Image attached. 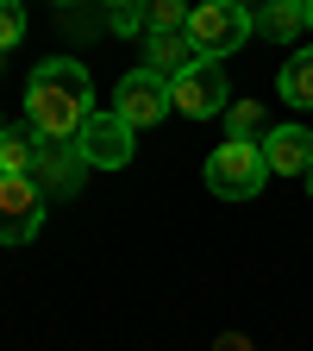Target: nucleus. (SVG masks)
<instances>
[{
    "mask_svg": "<svg viewBox=\"0 0 313 351\" xmlns=\"http://www.w3.org/2000/svg\"><path fill=\"white\" fill-rule=\"evenodd\" d=\"M25 119L44 145H75L95 119V82L75 57H44L25 82Z\"/></svg>",
    "mask_w": 313,
    "mask_h": 351,
    "instance_id": "f257e3e1",
    "label": "nucleus"
},
{
    "mask_svg": "<svg viewBox=\"0 0 313 351\" xmlns=\"http://www.w3.org/2000/svg\"><path fill=\"white\" fill-rule=\"evenodd\" d=\"M207 189L219 201H251L263 182H270V157H263L257 138H226V145H213L207 151Z\"/></svg>",
    "mask_w": 313,
    "mask_h": 351,
    "instance_id": "f03ea898",
    "label": "nucleus"
},
{
    "mask_svg": "<svg viewBox=\"0 0 313 351\" xmlns=\"http://www.w3.org/2000/svg\"><path fill=\"white\" fill-rule=\"evenodd\" d=\"M188 38L201 44V57H207V63H226L232 51H245V38H251V13L232 7V0H195V7H188Z\"/></svg>",
    "mask_w": 313,
    "mask_h": 351,
    "instance_id": "7ed1b4c3",
    "label": "nucleus"
},
{
    "mask_svg": "<svg viewBox=\"0 0 313 351\" xmlns=\"http://www.w3.org/2000/svg\"><path fill=\"white\" fill-rule=\"evenodd\" d=\"M169 82L157 75V69H125L119 75V88H113V113L138 132V125H163L169 119Z\"/></svg>",
    "mask_w": 313,
    "mask_h": 351,
    "instance_id": "20e7f679",
    "label": "nucleus"
},
{
    "mask_svg": "<svg viewBox=\"0 0 313 351\" xmlns=\"http://www.w3.org/2000/svg\"><path fill=\"white\" fill-rule=\"evenodd\" d=\"M169 101L182 119H213L232 107V88H226V63H195L188 75L169 82Z\"/></svg>",
    "mask_w": 313,
    "mask_h": 351,
    "instance_id": "39448f33",
    "label": "nucleus"
},
{
    "mask_svg": "<svg viewBox=\"0 0 313 351\" xmlns=\"http://www.w3.org/2000/svg\"><path fill=\"white\" fill-rule=\"evenodd\" d=\"M44 226V189L32 176H0V245H25Z\"/></svg>",
    "mask_w": 313,
    "mask_h": 351,
    "instance_id": "423d86ee",
    "label": "nucleus"
},
{
    "mask_svg": "<svg viewBox=\"0 0 313 351\" xmlns=\"http://www.w3.org/2000/svg\"><path fill=\"white\" fill-rule=\"evenodd\" d=\"M75 151H82V163H88V169H125V163H132V125L107 107V113H95V119L82 125Z\"/></svg>",
    "mask_w": 313,
    "mask_h": 351,
    "instance_id": "0eeeda50",
    "label": "nucleus"
},
{
    "mask_svg": "<svg viewBox=\"0 0 313 351\" xmlns=\"http://www.w3.org/2000/svg\"><path fill=\"white\" fill-rule=\"evenodd\" d=\"M257 145L270 157V176H307L313 169V132L307 125H270Z\"/></svg>",
    "mask_w": 313,
    "mask_h": 351,
    "instance_id": "6e6552de",
    "label": "nucleus"
},
{
    "mask_svg": "<svg viewBox=\"0 0 313 351\" xmlns=\"http://www.w3.org/2000/svg\"><path fill=\"white\" fill-rule=\"evenodd\" d=\"M195 63H207V57H201V44H195L188 32H151V38H145V69H157L163 82L188 75Z\"/></svg>",
    "mask_w": 313,
    "mask_h": 351,
    "instance_id": "1a4fd4ad",
    "label": "nucleus"
},
{
    "mask_svg": "<svg viewBox=\"0 0 313 351\" xmlns=\"http://www.w3.org/2000/svg\"><path fill=\"white\" fill-rule=\"evenodd\" d=\"M251 32L276 38V44H295L307 32V0H263V7L251 13Z\"/></svg>",
    "mask_w": 313,
    "mask_h": 351,
    "instance_id": "9d476101",
    "label": "nucleus"
},
{
    "mask_svg": "<svg viewBox=\"0 0 313 351\" xmlns=\"http://www.w3.org/2000/svg\"><path fill=\"white\" fill-rule=\"evenodd\" d=\"M44 157V138L25 125H7V138H0V176H32Z\"/></svg>",
    "mask_w": 313,
    "mask_h": 351,
    "instance_id": "9b49d317",
    "label": "nucleus"
},
{
    "mask_svg": "<svg viewBox=\"0 0 313 351\" xmlns=\"http://www.w3.org/2000/svg\"><path fill=\"white\" fill-rule=\"evenodd\" d=\"M276 88H282V101H288V107L313 113V51H288V63H282Z\"/></svg>",
    "mask_w": 313,
    "mask_h": 351,
    "instance_id": "f8f14e48",
    "label": "nucleus"
},
{
    "mask_svg": "<svg viewBox=\"0 0 313 351\" xmlns=\"http://www.w3.org/2000/svg\"><path fill=\"white\" fill-rule=\"evenodd\" d=\"M188 7L195 0H145V38L151 32H188Z\"/></svg>",
    "mask_w": 313,
    "mask_h": 351,
    "instance_id": "ddd939ff",
    "label": "nucleus"
},
{
    "mask_svg": "<svg viewBox=\"0 0 313 351\" xmlns=\"http://www.w3.org/2000/svg\"><path fill=\"white\" fill-rule=\"evenodd\" d=\"M257 125H263V107L257 101H232L226 107V138H257Z\"/></svg>",
    "mask_w": 313,
    "mask_h": 351,
    "instance_id": "4468645a",
    "label": "nucleus"
},
{
    "mask_svg": "<svg viewBox=\"0 0 313 351\" xmlns=\"http://www.w3.org/2000/svg\"><path fill=\"white\" fill-rule=\"evenodd\" d=\"M25 44V0H0V51Z\"/></svg>",
    "mask_w": 313,
    "mask_h": 351,
    "instance_id": "2eb2a0df",
    "label": "nucleus"
},
{
    "mask_svg": "<svg viewBox=\"0 0 313 351\" xmlns=\"http://www.w3.org/2000/svg\"><path fill=\"white\" fill-rule=\"evenodd\" d=\"M113 32H145V0H138V7H119L113 13Z\"/></svg>",
    "mask_w": 313,
    "mask_h": 351,
    "instance_id": "dca6fc26",
    "label": "nucleus"
},
{
    "mask_svg": "<svg viewBox=\"0 0 313 351\" xmlns=\"http://www.w3.org/2000/svg\"><path fill=\"white\" fill-rule=\"evenodd\" d=\"M213 351H251V345H245V339H238V332H232V339H219V345H213Z\"/></svg>",
    "mask_w": 313,
    "mask_h": 351,
    "instance_id": "f3484780",
    "label": "nucleus"
},
{
    "mask_svg": "<svg viewBox=\"0 0 313 351\" xmlns=\"http://www.w3.org/2000/svg\"><path fill=\"white\" fill-rule=\"evenodd\" d=\"M232 7H245V13H257V7H263V0H232Z\"/></svg>",
    "mask_w": 313,
    "mask_h": 351,
    "instance_id": "a211bd4d",
    "label": "nucleus"
},
{
    "mask_svg": "<svg viewBox=\"0 0 313 351\" xmlns=\"http://www.w3.org/2000/svg\"><path fill=\"white\" fill-rule=\"evenodd\" d=\"M107 7H113V13H119V7H138V0H107Z\"/></svg>",
    "mask_w": 313,
    "mask_h": 351,
    "instance_id": "6ab92c4d",
    "label": "nucleus"
},
{
    "mask_svg": "<svg viewBox=\"0 0 313 351\" xmlns=\"http://www.w3.org/2000/svg\"><path fill=\"white\" fill-rule=\"evenodd\" d=\"M307 32H313V0H307Z\"/></svg>",
    "mask_w": 313,
    "mask_h": 351,
    "instance_id": "aec40b11",
    "label": "nucleus"
},
{
    "mask_svg": "<svg viewBox=\"0 0 313 351\" xmlns=\"http://www.w3.org/2000/svg\"><path fill=\"white\" fill-rule=\"evenodd\" d=\"M307 195H313V169H307Z\"/></svg>",
    "mask_w": 313,
    "mask_h": 351,
    "instance_id": "412c9836",
    "label": "nucleus"
},
{
    "mask_svg": "<svg viewBox=\"0 0 313 351\" xmlns=\"http://www.w3.org/2000/svg\"><path fill=\"white\" fill-rule=\"evenodd\" d=\"M0 138H7V125H0Z\"/></svg>",
    "mask_w": 313,
    "mask_h": 351,
    "instance_id": "4be33fe9",
    "label": "nucleus"
}]
</instances>
